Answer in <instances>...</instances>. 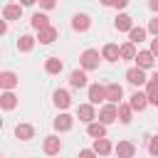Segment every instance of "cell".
Here are the masks:
<instances>
[{
	"label": "cell",
	"mask_w": 158,
	"mask_h": 158,
	"mask_svg": "<svg viewBox=\"0 0 158 158\" xmlns=\"http://www.w3.org/2000/svg\"><path fill=\"white\" fill-rule=\"evenodd\" d=\"M99 52L96 49H86V52H81V57H79V62H81V67H84V72H91V69H99Z\"/></svg>",
	"instance_id": "6da1fadb"
},
{
	"label": "cell",
	"mask_w": 158,
	"mask_h": 158,
	"mask_svg": "<svg viewBox=\"0 0 158 158\" xmlns=\"http://www.w3.org/2000/svg\"><path fill=\"white\" fill-rule=\"evenodd\" d=\"M118 118V106L116 104H104L101 106V111H99V123H114Z\"/></svg>",
	"instance_id": "7a4b0ae2"
},
{
	"label": "cell",
	"mask_w": 158,
	"mask_h": 158,
	"mask_svg": "<svg viewBox=\"0 0 158 158\" xmlns=\"http://www.w3.org/2000/svg\"><path fill=\"white\" fill-rule=\"evenodd\" d=\"M101 59H106V62H118V59H121V47L114 44V42H106L104 49H101Z\"/></svg>",
	"instance_id": "3957f363"
},
{
	"label": "cell",
	"mask_w": 158,
	"mask_h": 158,
	"mask_svg": "<svg viewBox=\"0 0 158 158\" xmlns=\"http://www.w3.org/2000/svg\"><path fill=\"white\" fill-rule=\"evenodd\" d=\"M126 81H128V84H133V86H141V84H146V81H148V77H146V72H143V69L131 67V69L126 72Z\"/></svg>",
	"instance_id": "277c9868"
},
{
	"label": "cell",
	"mask_w": 158,
	"mask_h": 158,
	"mask_svg": "<svg viewBox=\"0 0 158 158\" xmlns=\"http://www.w3.org/2000/svg\"><path fill=\"white\" fill-rule=\"evenodd\" d=\"M77 116H79V121H84V123H94L96 111H94L91 104H79V106H77Z\"/></svg>",
	"instance_id": "5b68a950"
},
{
	"label": "cell",
	"mask_w": 158,
	"mask_h": 158,
	"mask_svg": "<svg viewBox=\"0 0 158 158\" xmlns=\"http://www.w3.org/2000/svg\"><path fill=\"white\" fill-rule=\"evenodd\" d=\"M42 151H44L47 156H57V153L62 151V141H59V136H47L44 143H42Z\"/></svg>",
	"instance_id": "8992f818"
},
{
	"label": "cell",
	"mask_w": 158,
	"mask_h": 158,
	"mask_svg": "<svg viewBox=\"0 0 158 158\" xmlns=\"http://www.w3.org/2000/svg\"><path fill=\"white\" fill-rule=\"evenodd\" d=\"M114 151H116L118 158H133V156H136V146H133L131 141H118V143L114 146Z\"/></svg>",
	"instance_id": "52a82bcc"
},
{
	"label": "cell",
	"mask_w": 158,
	"mask_h": 158,
	"mask_svg": "<svg viewBox=\"0 0 158 158\" xmlns=\"http://www.w3.org/2000/svg\"><path fill=\"white\" fill-rule=\"evenodd\" d=\"M153 64H156V57L151 54V49H141L138 57H136V67L138 69H151Z\"/></svg>",
	"instance_id": "ba28073f"
},
{
	"label": "cell",
	"mask_w": 158,
	"mask_h": 158,
	"mask_svg": "<svg viewBox=\"0 0 158 158\" xmlns=\"http://www.w3.org/2000/svg\"><path fill=\"white\" fill-rule=\"evenodd\" d=\"M99 101H106V86L101 84H91L89 86V104H99Z\"/></svg>",
	"instance_id": "9c48e42d"
},
{
	"label": "cell",
	"mask_w": 158,
	"mask_h": 158,
	"mask_svg": "<svg viewBox=\"0 0 158 158\" xmlns=\"http://www.w3.org/2000/svg\"><path fill=\"white\" fill-rule=\"evenodd\" d=\"M128 104H131V109H133V111H143V109L148 106V94H146V91H133Z\"/></svg>",
	"instance_id": "30bf717a"
},
{
	"label": "cell",
	"mask_w": 158,
	"mask_h": 158,
	"mask_svg": "<svg viewBox=\"0 0 158 158\" xmlns=\"http://www.w3.org/2000/svg\"><path fill=\"white\" fill-rule=\"evenodd\" d=\"M121 99H123L121 84H109V86H106V101H109V104H118Z\"/></svg>",
	"instance_id": "8fae6325"
},
{
	"label": "cell",
	"mask_w": 158,
	"mask_h": 158,
	"mask_svg": "<svg viewBox=\"0 0 158 158\" xmlns=\"http://www.w3.org/2000/svg\"><path fill=\"white\" fill-rule=\"evenodd\" d=\"M20 15H22V5H17V2H7L2 7V17L5 20H20Z\"/></svg>",
	"instance_id": "7c38bea8"
},
{
	"label": "cell",
	"mask_w": 158,
	"mask_h": 158,
	"mask_svg": "<svg viewBox=\"0 0 158 158\" xmlns=\"http://www.w3.org/2000/svg\"><path fill=\"white\" fill-rule=\"evenodd\" d=\"M17 74L15 72H0V86L5 89V91H10L12 86H17Z\"/></svg>",
	"instance_id": "4fadbf2b"
},
{
	"label": "cell",
	"mask_w": 158,
	"mask_h": 158,
	"mask_svg": "<svg viewBox=\"0 0 158 158\" xmlns=\"http://www.w3.org/2000/svg\"><path fill=\"white\" fill-rule=\"evenodd\" d=\"M52 101H54V106H57V109H67V106L72 104V96H69V91L57 89V91H54V96H52Z\"/></svg>",
	"instance_id": "5bb4252c"
},
{
	"label": "cell",
	"mask_w": 158,
	"mask_h": 158,
	"mask_svg": "<svg viewBox=\"0 0 158 158\" xmlns=\"http://www.w3.org/2000/svg\"><path fill=\"white\" fill-rule=\"evenodd\" d=\"M89 25H91V20H89V15H84V12L74 15V20H72V27H74L77 32H86Z\"/></svg>",
	"instance_id": "9a60e30c"
},
{
	"label": "cell",
	"mask_w": 158,
	"mask_h": 158,
	"mask_svg": "<svg viewBox=\"0 0 158 158\" xmlns=\"http://www.w3.org/2000/svg\"><path fill=\"white\" fill-rule=\"evenodd\" d=\"M32 27H35L37 32H42V30H47V27H52V25H49V17H47L44 12H35V15H32Z\"/></svg>",
	"instance_id": "2e32d148"
},
{
	"label": "cell",
	"mask_w": 158,
	"mask_h": 158,
	"mask_svg": "<svg viewBox=\"0 0 158 158\" xmlns=\"http://www.w3.org/2000/svg\"><path fill=\"white\" fill-rule=\"evenodd\" d=\"M114 27H116L118 32H131V30H133V20H131L128 15H118V17L114 20Z\"/></svg>",
	"instance_id": "e0dca14e"
},
{
	"label": "cell",
	"mask_w": 158,
	"mask_h": 158,
	"mask_svg": "<svg viewBox=\"0 0 158 158\" xmlns=\"http://www.w3.org/2000/svg\"><path fill=\"white\" fill-rule=\"evenodd\" d=\"M59 37V32H57V27H47V30H42V32H37V40L42 42V44H52L54 40Z\"/></svg>",
	"instance_id": "ac0fdd59"
},
{
	"label": "cell",
	"mask_w": 158,
	"mask_h": 158,
	"mask_svg": "<svg viewBox=\"0 0 158 158\" xmlns=\"http://www.w3.org/2000/svg\"><path fill=\"white\" fill-rule=\"evenodd\" d=\"M62 69H64V62H62L59 57H49V59L44 62V72H47V74H59Z\"/></svg>",
	"instance_id": "d6986e66"
},
{
	"label": "cell",
	"mask_w": 158,
	"mask_h": 158,
	"mask_svg": "<svg viewBox=\"0 0 158 158\" xmlns=\"http://www.w3.org/2000/svg\"><path fill=\"white\" fill-rule=\"evenodd\" d=\"M72 126H74V118H72L69 114H59V116L54 118V128H57V131H69Z\"/></svg>",
	"instance_id": "ffe728a7"
},
{
	"label": "cell",
	"mask_w": 158,
	"mask_h": 158,
	"mask_svg": "<svg viewBox=\"0 0 158 158\" xmlns=\"http://www.w3.org/2000/svg\"><path fill=\"white\" fill-rule=\"evenodd\" d=\"M86 133H89L94 141H99V138H106V126L94 121V123H89V126H86Z\"/></svg>",
	"instance_id": "44dd1931"
},
{
	"label": "cell",
	"mask_w": 158,
	"mask_h": 158,
	"mask_svg": "<svg viewBox=\"0 0 158 158\" xmlns=\"http://www.w3.org/2000/svg\"><path fill=\"white\" fill-rule=\"evenodd\" d=\"M15 136H17L20 141H30V138L35 136V128H32L30 123H17V126H15Z\"/></svg>",
	"instance_id": "7402d4cb"
},
{
	"label": "cell",
	"mask_w": 158,
	"mask_h": 158,
	"mask_svg": "<svg viewBox=\"0 0 158 158\" xmlns=\"http://www.w3.org/2000/svg\"><path fill=\"white\" fill-rule=\"evenodd\" d=\"M111 151H114V146H111L109 138H99V141H94V153H96V156H109Z\"/></svg>",
	"instance_id": "603a6c76"
},
{
	"label": "cell",
	"mask_w": 158,
	"mask_h": 158,
	"mask_svg": "<svg viewBox=\"0 0 158 158\" xmlns=\"http://www.w3.org/2000/svg\"><path fill=\"white\" fill-rule=\"evenodd\" d=\"M146 94H148V104H151V106H158V84H156L153 79H148Z\"/></svg>",
	"instance_id": "cb8c5ba5"
},
{
	"label": "cell",
	"mask_w": 158,
	"mask_h": 158,
	"mask_svg": "<svg viewBox=\"0 0 158 158\" xmlns=\"http://www.w3.org/2000/svg\"><path fill=\"white\" fill-rule=\"evenodd\" d=\"M69 84H72L74 89L86 86V74H84V72H79V69H77V72H72V74H69Z\"/></svg>",
	"instance_id": "d4e9b609"
},
{
	"label": "cell",
	"mask_w": 158,
	"mask_h": 158,
	"mask_svg": "<svg viewBox=\"0 0 158 158\" xmlns=\"http://www.w3.org/2000/svg\"><path fill=\"white\" fill-rule=\"evenodd\" d=\"M0 106H2L5 111H10V109H15V106H17V96H15L12 91H5V94L0 96Z\"/></svg>",
	"instance_id": "484cf974"
},
{
	"label": "cell",
	"mask_w": 158,
	"mask_h": 158,
	"mask_svg": "<svg viewBox=\"0 0 158 158\" xmlns=\"http://www.w3.org/2000/svg\"><path fill=\"white\" fill-rule=\"evenodd\" d=\"M146 32H148V30H143V27H133V30L128 32V42H131V44L143 42V40H146Z\"/></svg>",
	"instance_id": "4316f807"
},
{
	"label": "cell",
	"mask_w": 158,
	"mask_h": 158,
	"mask_svg": "<svg viewBox=\"0 0 158 158\" xmlns=\"http://www.w3.org/2000/svg\"><path fill=\"white\" fill-rule=\"evenodd\" d=\"M32 47H35V37H32V35H22V37L17 40V49H20V52H30Z\"/></svg>",
	"instance_id": "83f0119b"
},
{
	"label": "cell",
	"mask_w": 158,
	"mask_h": 158,
	"mask_svg": "<svg viewBox=\"0 0 158 158\" xmlns=\"http://www.w3.org/2000/svg\"><path fill=\"white\" fill-rule=\"evenodd\" d=\"M136 57H138V52H136V44H131V42L121 44V59H136Z\"/></svg>",
	"instance_id": "f1b7e54d"
},
{
	"label": "cell",
	"mask_w": 158,
	"mask_h": 158,
	"mask_svg": "<svg viewBox=\"0 0 158 158\" xmlns=\"http://www.w3.org/2000/svg\"><path fill=\"white\" fill-rule=\"evenodd\" d=\"M131 114H133L131 104H118V121L121 123H128L131 121Z\"/></svg>",
	"instance_id": "f546056e"
},
{
	"label": "cell",
	"mask_w": 158,
	"mask_h": 158,
	"mask_svg": "<svg viewBox=\"0 0 158 158\" xmlns=\"http://www.w3.org/2000/svg\"><path fill=\"white\" fill-rule=\"evenodd\" d=\"M148 153H151V156H158V136H153V138L148 141Z\"/></svg>",
	"instance_id": "4dcf8cb0"
},
{
	"label": "cell",
	"mask_w": 158,
	"mask_h": 158,
	"mask_svg": "<svg viewBox=\"0 0 158 158\" xmlns=\"http://www.w3.org/2000/svg\"><path fill=\"white\" fill-rule=\"evenodd\" d=\"M77 158H96V153H94V148H81Z\"/></svg>",
	"instance_id": "1f68e13d"
},
{
	"label": "cell",
	"mask_w": 158,
	"mask_h": 158,
	"mask_svg": "<svg viewBox=\"0 0 158 158\" xmlns=\"http://www.w3.org/2000/svg\"><path fill=\"white\" fill-rule=\"evenodd\" d=\"M148 32H151L153 37H158V17H153V20L148 22Z\"/></svg>",
	"instance_id": "d6a6232c"
},
{
	"label": "cell",
	"mask_w": 158,
	"mask_h": 158,
	"mask_svg": "<svg viewBox=\"0 0 158 158\" xmlns=\"http://www.w3.org/2000/svg\"><path fill=\"white\" fill-rule=\"evenodd\" d=\"M151 54H153V57H158V37H153V40H151Z\"/></svg>",
	"instance_id": "836d02e7"
},
{
	"label": "cell",
	"mask_w": 158,
	"mask_h": 158,
	"mask_svg": "<svg viewBox=\"0 0 158 158\" xmlns=\"http://www.w3.org/2000/svg\"><path fill=\"white\" fill-rule=\"evenodd\" d=\"M42 7H44V10H52V7H54V2H52V0H44V2H42Z\"/></svg>",
	"instance_id": "e575fe53"
},
{
	"label": "cell",
	"mask_w": 158,
	"mask_h": 158,
	"mask_svg": "<svg viewBox=\"0 0 158 158\" xmlns=\"http://www.w3.org/2000/svg\"><path fill=\"white\" fill-rule=\"evenodd\" d=\"M148 7H151V10H156V12H158V0H151V2H148Z\"/></svg>",
	"instance_id": "d590c367"
},
{
	"label": "cell",
	"mask_w": 158,
	"mask_h": 158,
	"mask_svg": "<svg viewBox=\"0 0 158 158\" xmlns=\"http://www.w3.org/2000/svg\"><path fill=\"white\" fill-rule=\"evenodd\" d=\"M151 79H153V81H156V84H158V74H153V77H151Z\"/></svg>",
	"instance_id": "8d00e7d4"
}]
</instances>
